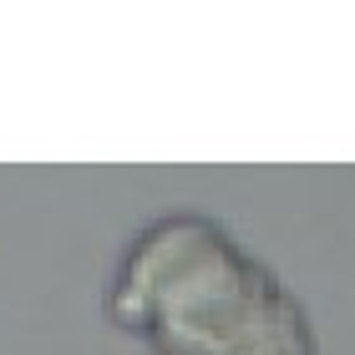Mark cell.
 Returning <instances> with one entry per match:
<instances>
[{
    "label": "cell",
    "mask_w": 355,
    "mask_h": 355,
    "mask_svg": "<svg viewBox=\"0 0 355 355\" xmlns=\"http://www.w3.org/2000/svg\"><path fill=\"white\" fill-rule=\"evenodd\" d=\"M107 315L157 355H315L279 274L198 214H168L127 244Z\"/></svg>",
    "instance_id": "obj_1"
}]
</instances>
